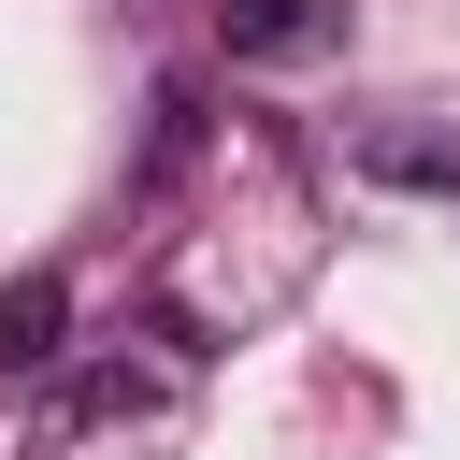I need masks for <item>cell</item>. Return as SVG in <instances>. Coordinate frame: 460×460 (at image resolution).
<instances>
[{
  "mask_svg": "<svg viewBox=\"0 0 460 460\" xmlns=\"http://www.w3.org/2000/svg\"><path fill=\"white\" fill-rule=\"evenodd\" d=\"M72 345V273H0V374H43Z\"/></svg>",
  "mask_w": 460,
  "mask_h": 460,
  "instance_id": "6da1fadb",
  "label": "cell"
},
{
  "mask_svg": "<svg viewBox=\"0 0 460 460\" xmlns=\"http://www.w3.org/2000/svg\"><path fill=\"white\" fill-rule=\"evenodd\" d=\"M331 29H345L331 0H216V43L230 58H316Z\"/></svg>",
  "mask_w": 460,
  "mask_h": 460,
  "instance_id": "7a4b0ae2",
  "label": "cell"
},
{
  "mask_svg": "<svg viewBox=\"0 0 460 460\" xmlns=\"http://www.w3.org/2000/svg\"><path fill=\"white\" fill-rule=\"evenodd\" d=\"M374 172H388V187H460V144H402V129H388Z\"/></svg>",
  "mask_w": 460,
  "mask_h": 460,
  "instance_id": "3957f363",
  "label": "cell"
}]
</instances>
